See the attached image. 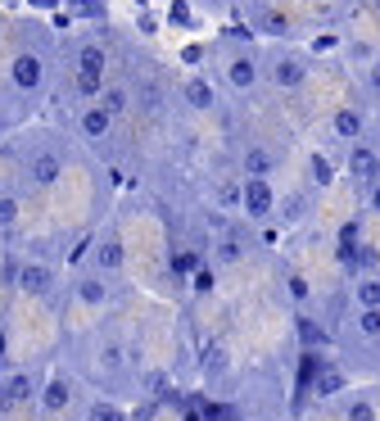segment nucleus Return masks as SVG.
I'll use <instances>...</instances> for the list:
<instances>
[{
  "label": "nucleus",
  "instance_id": "obj_1",
  "mask_svg": "<svg viewBox=\"0 0 380 421\" xmlns=\"http://www.w3.org/2000/svg\"><path fill=\"white\" fill-rule=\"evenodd\" d=\"M240 204H245V213H249V217L271 213V191H267V182H262V177H249V182H245V195H240Z\"/></svg>",
  "mask_w": 380,
  "mask_h": 421
},
{
  "label": "nucleus",
  "instance_id": "obj_2",
  "mask_svg": "<svg viewBox=\"0 0 380 421\" xmlns=\"http://www.w3.org/2000/svg\"><path fill=\"white\" fill-rule=\"evenodd\" d=\"M348 173L358 177V182H380V159H376V150L358 145V150L348 154Z\"/></svg>",
  "mask_w": 380,
  "mask_h": 421
},
{
  "label": "nucleus",
  "instance_id": "obj_3",
  "mask_svg": "<svg viewBox=\"0 0 380 421\" xmlns=\"http://www.w3.org/2000/svg\"><path fill=\"white\" fill-rule=\"evenodd\" d=\"M27 177H32V182H41V186H50V182H59V177H64V163H59V154H32Z\"/></svg>",
  "mask_w": 380,
  "mask_h": 421
},
{
  "label": "nucleus",
  "instance_id": "obj_4",
  "mask_svg": "<svg viewBox=\"0 0 380 421\" xmlns=\"http://www.w3.org/2000/svg\"><path fill=\"white\" fill-rule=\"evenodd\" d=\"M14 82H19L23 91H36L41 87V59H36V54H19V59H14Z\"/></svg>",
  "mask_w": 380,
  "mask_h": 421
},
{
  "label": "nucleus",
  "instance_id": "obj_5",
  "mask_svg": "<svg viewBox=\"0 0 380 421\" xmlns=\"http://www.w3.org/2000/svg\"><path fill=\"white\" fill-rule=\"evenodd\" d=\"M19 285L27 294H45L50 290V268H41V263H27V268L19 272Z\"/></svg>",
  "mask_w": 380,
  "mask_h": 421
},
{
  "label": "nucleus",
  "instance_id": "obj_6",
  "mask_svg": "<svg viewBox=\"0 0 380 421\" xmlns=\"http://www.w3.org/2000/svg\"><path fill=\"white\" fill-rule=\"evenodd\" d=\"M109 127H113V114H109V109H87V114H82V131H87L91 140H100V136H109Z\"/></svg>",
  "mask_w": 380,
  "mask_h": 421
},
{
  "label": "nucleus",
  "instance_id": "obj_7",
  "mask_svg": "<svg viewBox=\"0 0 380 421\" xmlns=\"http://www.w3.org/2000/svg\"><path fill=\"white\" fill-rule=\"evenodd\" d=\"M313 389L322 394V399H326V394H339V389H344V371H339V367H322L313 376Z\"/></svg>",
  "mask_w": 380,
  "mask_h": 421
},
{
  "label": "nucleus",
  "instance_id": "obj_8",
  "mask_svg": "<svg viewBox=\"0 0 380 421\" xmlns=\"http://www.w3.org/2000/svg\"><path fill=\"white\" fill-rule=\"evenodd\" d=\"M358 131H362V114H358V109H339V114H335V136L353 140Z\"/></svg>",
  "mask_w": 380,
  "mask_h": 421
},
{
  "label": "nucleus",
  "instance_id": "obj_9",
  "mask_svg": "<svg viewBox=\"0 0 380 421\" xmlns=\"http://www.w3.org/2000/svg\"><path fill=\"white\" fill-rule=\"evenodd\" d=\"M186 100H190L195 109H213V87L195 77V82H186Z\"/></svg>",
  "mask_w": 380,
  "mask_h": 421
},
{
  "label": "nucleus",
  "instance_id": "obj_10",
  "mask_svg": "<svg viewBox=\"0 0 380 421\" xmlns=\"http://www.w3.org/2000/svg\"><path fill=\"white\" fill-rule=\"evenodd\" d=\"M271 77H276V87H299V77H304V68L294 64V59H281Z\"/></svg>",
  "mask_w": 380,
  "mask_h": 421
},
{
  "label": "nucleus",
  "instance_id": "obj_11",
  "mask_svg": "<svg viewBox=\"0 0 380 421\" xmlns=\"http://www.w3.org/2000/svg\"><path fill=\"white\" fill-rule=\"evenodd\" d=\"M100 87H104V73H91V68H77V91H82V96H100Z\"/></svg>",
  "mask_w": 380,
  "mask_h": 421
},
{
  "label": "nucleus",
  "instance_id": "obj_12",
  "mask_svg": "<svg viewBox=\"0 0 380 421\" xmlns=\"http://www.w3.org/2000/svg\"><path fill=\"white\" fill-rule=\"evenodd\" d=\"M254 77H258L254 59H236V64H231V82H236V87H254Z\"/></svg>",
  "mask_w": 380,
  "mask_h": 421
},
{
  "label": "nucleus",
  "instance_id": "obj_13",
  "mask_svg": "<svg viewBox=\"0 0 380 421\" xmlns=\"http://www.w3.org/2000/svg\"><path fill=\"white\" fill-rule=\"evenodd\" d=\"M45 408H50V412H59V408H64V403H68V385H64V380H50V385H45Z\"/></svg>",
  "mask_w": 380,
  "mask_h": 421
},
{
  "label": "nucleus",
  "instance_id": "obj_14",
  "mask_svg": "<svg viewBox=\"0 0 380 421\" xmlns=\"http://www.w3.org/2000/svg\"><path fill=\"white\" fill-rule=\"evenodd\" d=\"M100 109H109V114H122V109H127V91H122V87H104V96H100Z\"/></svg>",
  "mask_w": 380,
  "mask_h": 421
},
{
  "label": "nucleus",
  "instance_id": "obj_15",
  "mask_svg": "<svg viewBox=\"0 0 380 421\" xmlns=\"http://www.w3.org/2000/svg\"><path fill=\"white\" fill-rule=\"evenodd\" d=\"M77 68H91V73H104V50H100V45H87V50L77 54Z\"/></svg>",
  "mask_w": 380,
  "mask_h": 421
},
{
  "label": "nucleus",
  "instance_id": "obj_16",
  "mask_svg": "<svg viewBox=\"0 0 380 421\" xmlns=\"http://www.w3.org/2000/svg\"><path fill=\"white\" fill-rule=\"evenodd\" d=\"M204 371L208 376H222V371H227V349H204Z\"/></svg>",
  "mask_w": 380,
  "mask_h": 421
},
{
  "label": "nucleus",
  "instance_id": "obj_17",
  "mask_svg": "<svg viewBox=\"0 0 380 421\" xmlns=\"http://www.w3.org/2000/svg\"><path fill=\"white\" fill-rule=\"evenodd\" d=\"M299 340H304V345H326V331L313 317H299Z\"/></svg>",
  "mask_w": 380,
  "mask_h": 421
},
{
  "label": "nucleus",
  "instance_id": "obj_18",
  "mask_svg": "<svg viewBox=\"0 0 380 421\" xmlns=\"http://www.w3.org/2000/svg\"><path fill=\"white\" fill-rule=\"evenodd\" d=\"M267 168H271V159H267L262 150H249V154H245V173H249V177H262Z\"/></svg>",
  "mask_w": 380,
  "mask_h": 421
},
{
  "label": "nucleus",
  "instance_id": "obj_19",
  "mask_svg": "<svg viewBox=\"0 0 380 421\" xmlns=\"http://www.w3.org/2000/svg\"><path fill=\"white\" fill-rule=\"evenodd\" d=\"M358 303L362 308H380V281H362L358 285Z\"/></svg>",
  "mask_w": 380,
  "mask_h": 421
},
{
  "label": "nucleus",
  "instance_id": "obj_20",
  "mask_svg": "<svg viewBox=\"0 0 380 421\" xmlns=\"http://www.w3.org/2000/svg\"><path fill=\"white\" fill-rule=\"evenodd\" d=\"M118 263H122V245H113V240H109V245L100 249V268H104V272H113Z\"/></svg>",
  "mask_w": 380,
  "mask_h": 421
},
{
  "label": "nucleus",
  "instance_id": "obj_21",
  "mask_svg": "<svg viewBox=\"0 0 380 421\" xmlns=\"http://www.w3.org/2000/svg\"><path fill=\"white\" fill-rule=\"evenodd\" d=\"M5 389H10V399H14V403H19V399H32V380H27V376H14Z\"/></svg>",
  "mask_w": 380,
  "mask_h": 421
},
{
  "label": "nucleus",
  "instance_id": "obj_22",
  "mask_svg": "<svg viewBox=\"0 0 380 421\" xmlns=\"http://www.w3.org/2000/svg\"><path fill=\"white\" fill-rule=\"evenodd\" d=\"M358 326H362V335H380V308H362Z\"/></svg>",
  "mask_w": 380,
  "mask_h": 421
},
{
  "label": "nucleus",
  "instance_id": "obj_23",
  "mask_svg": "<svg viewBox=\"0 0 380 421\" xmlns=\"http://www.w3.org/2000/svg\"><path fill=\"white\" fill-rule=\"evenodd\" d=\"M14 217H19V199L0 195V227H14Z\"/></svg>",
  "mask_w": 380,
  "mask_h": 421
},
{
  "label": "nucleus",
  "instance_id": "obj_24",
  "mask_svg": "<svg viewBox=\"0 0 380 421\" xmlns=\"http://www.w3.org/2000/svg\"><path fill=\"white\" fill-rule=\"evenodd\" d=\"M91 421H127V417H122L113 403H96V408H91Z\"/></svg>",
  "mask_w": 380,
  "mask_h": 421
},
{
  "label": "nucleus",
  "instance_id": "obj_25",
  "mask_svg": "<svg viewBox=\"0 0 380 421\" xmlns=\"http://www.w3.org/2000/svg\"><path fill=\"white\" fill-rule=\"evenodd\" d=\"M348 421H376V412H371V403H348Z\"/></svg>",
  "mask_w": 380,
  "mask_h": 421
},
{
  "label": "nucleus",
  "instance_id": "obj_26",
  "mask_svg": "<svg viewBox=\"0 0 380 421\" xmlns=\"http://www.w3.org/2000/svg\"><path fill=\"white\" fill-rule=\"evenodd\" d=\"M240 195H245V186H231V182H222V186H217V199H222V204H236Z\"/></svg>",
  "mask_w": 380,
  "mask_h": 421
},
{
  "label": "nucleus",
  "instance_id": "obj_27",
  "mask_svg": "<svg viewBox=\"0 0 380 421\" xmlns=\"http://www.w3.org/2000/svg\"><path fill=\"white\" fill-rule=\"evenodd\" d=\"M217 259H222V263H236L240 259V240H222V245H217Z\"/></svg>",
  "mask_w": 380,
  "mask_h": 421
},
{
  "label": "nucleus",
  "instance_id": "obj_28",
  "mask_svg": "<svg viewBox=\"0 0 380 421\" xmlns=\"http://www.w3.org/2000/svg\"><path fill=\"white\" fill-rule=\"evenodd\" d=\"M195 268H199L195 254H172V272H195Z\"/></svg>",
  "mask_w": 380,
  "mask_h": 421
},
{
  "label": "nucleus",
  "instance_id": "obj_29",
  "mask_svg": "<svg viewBox=\"0 0 380 421\" xmlns=\"http://www.w3.org/2000/svg\"><path fill=\"white\" fill-rule=\"evenodd\" d=\"M82 299H87V303H100V299H104V285H100V281H87V285H82Z\"/></svg>",
  "mask_w": 380,
  "mask_h": 421
},
{
  "label": "nucleus",
  "instance_id": "obj_30",
  "mask_svg": "<svg viewBox=\"0 0 380 421\" xmlns=\"http://www.w3.org/2000/svg\"><path fill=\"white\" fill-rule=\"evenodd\" d=\"M353 240H358V222H344V227H339V245L353 249Z\"/></svg>",
  "mask_w": 380,
  "mask_h": 421
},
{
  "label": "nucleus",
  "instance_id": "obj_31",
  "mask_svg": "<svg viewBox=\"0 0 380 421\" xmlns=\"http://www.w3.org/2000/svg\"><path fill=\"white\" fill-rule=\"evenodd\" d=\"M313 177H317V182H322V186L331 182V163H326L322 154H317V159H313Z\"/></svg>",
  "mask_w": 380,
  "mask_h": 421
},
{
  "label": "nucleus",
  "instance_id": "obj_32",
  "mask_svg": "<svg viewBox=\"0 0 380 421\" xmlns=\"http://www.w3.org/2000/svg\"><path fill=\"white\" fill-rule=\"evenodd\" d=\"M77 10L91 14V19H100V14H104V0H77Z\"/></svg>",
  "mask_w": 380,
  "mask_h": 421
},
{
  "label": "nucleus",
  "instance_id": "obj_33",
  "mask_svg": "<svg viewBox=\"0 0 380 421\" xmlns=\"http://www.w3.org/2000/svg\"><path fill=\"white\" fill-rule=\"evenodd\" d=\"M195 290H199V294L213 290V272H195Z\"/></svg>",
  "mask_w": 380,
  "mask_h": 421
},
{
  "label": "nucleus",
  "instance_id": "obj_34",
  "mask_svg": "<svg viewBox=\"0 0 380 421\" xmlns=\"http://www.w3.org/2000/svg\"><path fill=\"white\" fill-rule=\"evenodd\" d=\"M290 294H294V299H308V281L294 277V281H290Z\"/></svg>",
  "mask_w": 380,
  "mask_h": 421
},
{
  "label": "nucleus",
  "instance_id": "obj_35",
  "mask_svg": "<svg viewBox=\"0 0 380 421\" xmlns=\"http://www.w3.org/2000/svg\"><path fill=\"white\" fill-rule=\"evenodd\" d=\"M100 358H104L109 367H118V363H122V349H118V345H109V349H104V354H100Z\"/></svg>",
  "mask_w": 380,
  "mask_h": 421
},
{
  "label": "nucleus",
  "instance_id": "obj_36",
  "mask_svg": "<svg viewBox=\"0 0 380 421\" xmlns=\"http://www.w3.org/2000/svg\"><path fill=\"white\" fill-rule=\"evenodd\" d=\"M172 19H177V23H186V19H190V10H186V0H172Z\"/></svg>",
  "mask_w": 380,
  "mask_h": 421
},
{
  "label": "nucleus",
  "instance_id": "obj_37",
  "mask_svg": "<svg viewBox=\"0 0 380 421\" xmlns=\"http://www.w3.org/2000/svg\"><path fill=\"white\" fill-rule=\"evenodd\" d=\"M371 208L380 213V182H376V191H371Z\"/></svg>",
  "mask_w": 380,
  "mask_h": 421
},
{
  "label": "nucleus",
  "instance_id": "obj_38",
  "mask_svg": "<svg viewBox=\"0 0 380 421\" xmlns=\"http://www.w3.org/2000/svg\"><path fill=\"white\" fill-rule=\"evenodd\" d=\"M371 82H376V87H380V59H376V73H371Z\"/></svg>",
  "mask_w": 380,
  "mask_h": 421
},
{
  "label": "nucleus",
  "instance_id": "obj_39",
  "mask_svg": "<svg viewBox=\"0 0 380 421\" xmlns=\"http://www.w3.org/2000/svg\"><path fill=\"white\" fill-rule=\"evenodd\" d=\"M0 354H5V331H0Z\"/></svg>",
  "mask_w": 380,
  "mask_h": 421
},
{
  "label": "nucleus",
  "instance_id": "obj_40",
  "mask_svg": "<svg viewBox=\"0 0 380 421\" xmlns=\"http://www.w3.org/2000/svg\"><path fill=\"white\" fill-rule=\"evenodd\" d=\"M0 131H5V118H0Z\"/></svg>",
  "mask_w": 380,
  "mask_h": 421
}]
</instances>
